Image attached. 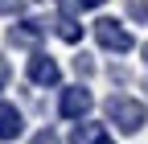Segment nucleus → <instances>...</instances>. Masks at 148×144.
I'll return each instance as SVG.
<instances>
[{
  "label": "nucleus",
  "instance_id": "f257e3e1",
  "mask_svg": "<svg viewBox=\"0 0 148 144\" xmlns=\"http://www.w3.org/2000/svg\"><path fill=\"white\" fill-rule=\"evenodd\" d=\"M103 111H107V119L115 123L119 132H140L148 123V107L140 99H132V95H107Z\"/></svg>",
  "mask_w": 148,
  "mask_h": 144
},
{
  "label": "nucleus",
  "instance_id": "f03ea898",
  "mask_svg": "<svg viewBox=\"0 0 148 144\" xmlns=\"http://www.w3.org/2000/svg\"><path fill=\"white\" fill-rule=\"evenodd\" d=\"M95 37H99V45L111 49V53H127V49L136 45L132 33H127L119 21H111V16H99V21H95Z\"/></svg>",
  "mask_w": 148,
  "mask_h": 144
},
{
  "label": "nucleus",
  "instance_id": "7ed1b4c3",
  "mask_svg": "<svg viewBox=\"0 0 148 144\" xmlns=\"http://www.w3.org/2000/svg\"><path fill=\"white\" fill-rule=\"evenodd\" d=\"M90 107H95V95H90L86 86H66L62 99H58V115L62 119H82Z\"/></svg>",
  "mask_w": 148,
  "mask_h": 144
},
{
  "label": "nucleus",
  "instance_id": "20e7f679",
  "mask_svg": "<svg viewBox=\"0 0 148 144\" xmlns=\"http://www.w3.org/2000/svg\"><path fill=\"white\" fill-rule=\"evenodd\" d=\"M29 82L33 86H58L62 82V66L49 58V53H33L29 58Z\"/></svg>",
  "mask_w": 148,
  "mask_h": 144
},
{
  "label": "nucleus",
  "instance_id": "39448f33",
  "mask_svg": "<svg viewBox=\"0 0 148 144\" xmlns=\"http://www.w3.org/2000/svg\"><path fill=\"white\" fill-rule=\"evenodd\" d=\"M41 37H45L41 21H16L8 29V45H41Z\"/></svg>",
  "mask_w": 148,
  "mask_h": 144
},
{
  "label": "nucleus",
  "instance_id": "423d86ee",
  "mask_svg": "<svg viewBox=\"0 0 148 144\" xmlns=\"http://www.w3.org/2000/svg\"><path fill=\"white\" fill-rule=\"evenodd\" d=\"M25 132V119H21V111H16L12 103H0V140H16Z\"/></svg>",
  "mask_w": 148,
  "mask_h": 144
},
{
  "label": "nucleus",
  "instance_id": "0eeeda50",
  "mask_svg": "<svg viewBox=\"0 0 148 144\" xmlns=\"http://www.w3.org/2000/svg\"><path fill=\"white\" fill-rule=\"evenodd\" d=\"M107 132H103V123H78V128L70 132V144H99Z\"/></svg>",
  "mask_w": 148,
  "mask_h": 144
},
{
  "label": "nucleus",
  "instance_id": "6e6552de",
  "mask_svg": "<svg viewBox=\"0 0 148 144\" xmlns=\"http://www.w3.org/2000/svg\"><path fill=\"white\" fill-rule=\"evenodd\" d=\"M58 37L70 41V45H74V41H82V25L74 21V16H58Z\"/></svg>",
  "mask_w": 148,
  "mask_h": 144
},
{
  "label": "nucleus",
  "instance_id": "1a4fd4ad",
  "mask_svg": "<svg viewBox=\"0 0 148 144\" xmlns=\"http://www.w3.org/2000/svg\"><path fill=\"white\" fill-rule=\"evenodd\" d=\"M127 16L132 21H148V0H127Z\"/></svg>",
  "mask_w": 148,
  "mask_h": 144
},
{
  "label": "nucleus",
  "instance_id": "9d476101",
  "mask_svg": "<svg viewBox=\"0 0 148 144\" xmlns=\"http://www.w3.org/2000/svg\"><path fill=\"white\" fill-rule=\"evenodd\" d=\"M74 70H78V74L86 78V74H95V62H90L86 53H78V58H74Z\"/></svg>",
  "mask_w": 148,
  "mask_h": 144
},
{
  "label": "nucleus",
  "instance_id": "9b49d317",
  "mask_svg": "<svg viewBox=\"0 0 148 144\" xmlns=\"http://www.w3.org/2000/svg\"><path fill=\"white\" fill-rule=\"evenodd\" d=\"M33 144H62V140H58V132H53V128H41V132L33 136Z\"/></svg>",
  "mask_w": 148,
  "mask_h": 144
},
{
  "label": "nucleus",
  "instance_id": "f8f14e48",
  "mask_svg": "<svg viewBox=\"0 0 148 144\" xmlns=\"http://www.w3.org/2000/svg\"><path fill=\"white\" fill-rule=\"evenodd\" d=\"M8 78H12V66H8V58H4V53H0V91L8 86Z\"/></svg>",
  "mask_w": 148,
  "mask_h": 144
},
{
  "label": "nucleus",
  "instance_id": "ddd939ff",
  "mask_svg": "<svg viewBox=\"0 0 148 144\" xmlns=\"http://www.w3.org/2000/svg\"><path fill=\"white\" fill-rule=\"evenodd\" d=\"M29 0H0V12H21Z\"/></svg>",
  "mask_w": 148,
  "mask_h": 144
},
{
  "label": "nucleus",
  "instance_id": "4468645a",
  "mask_svg": "<svg viewBox=\"0 0 148 144\" xmlns=\"http://www.w3.org/2000/svg\"><path fill=\"white\" fill-rule=\"evenodd\" d=\"M140 53H144V66H148V45H144V49H140Z\"/></svg>",
  "mask_w": 148,
  "mask_h": 144
},
{
  "label": "nucleus",
  "instance_id": "2eb2a0df",
  "mask_svg": "<svg viewBox=\"0 0 148 144\" xmlns=\"http://www.w3.org/2000/svg\"><path fill=\"white\" fill-rule=\"evenodd\" d=\"M99 144H115V140H111V136H103V140H99Z\"/></svg>",
  "mask_w": 148,
  "mask_h": 144
}]
</instances>
